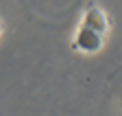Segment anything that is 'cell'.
Listing matches in <instances>:
<instances>
[{"mask_svg":"<svg viewBox=\"0 0 122 116\" xmlns=\"http://www.w3.org/2000/svg\"><path fill=\"white\" fill-rule=\"evenodd\" d=\"M105 44V35H100L98 31H94V28L89 26H79V31L74 33L72 37V48L79 50V53H87V55H94L102 48Z\"/></svg>","mask_w":122,"mask_h":116,"instance_id":"cell-1","label":"cell"},{"mask_svg":"<svg viewBox=\"0 0 122 116\" xmlns=\"http://www.w3.org/2000/svg\"><path fill=\"white\" fill-rule=\"evenodd\" d=\"M81 24L94 28V31H98L100 35H107V33H109V28H111V20H109V16H107V11L102 7H98V5L87 7Z\"/></svg>","mask_w":122,"mask_h":116,"instance_id":"cell-2","label":"cell"},{"mask_svg":"<svg viewBox=\"0 0 122 116\" xmlns=\"http://www.w3.org/2000/svg\"><path fill=\"white\" fill-rule=\"evenodd\" d=\"M0 35H2V24H0Z\"/></svg>","mask_w":122,"mask_h":116,"instance_id":"cell-3","label":"cell"}]
</instances>
